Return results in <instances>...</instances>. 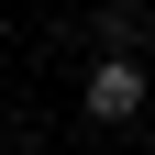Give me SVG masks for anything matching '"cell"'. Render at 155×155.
Instances as JSON below:
<instances>
[{"label":"cell","instance_id":"obj_1","mask_svg":"<svg viewBox=\"0 0 155 155\" xmlns=\"http://www.w3.org/2000/svg\"><path fill=\"white\" fill-rule=\"evenodd\" d=\"M133 111H144V67L133 55H100L89 67V122H133Z\"/></svg>","mask_w":155,"mask_h":155}]
</instances>
